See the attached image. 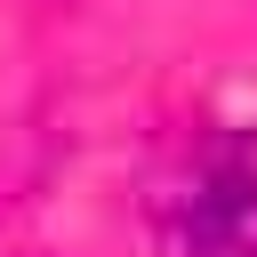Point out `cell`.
Here are the masks:
<instances>
[{"instance_id": "6da1fadb", "label": "cell", "mask_w": 257, "mask_h": 257, "mask_svg": "<svg viewBox=\"0 0 257 257\" xmlns=\"http://www.w3.org/2000/svg\"><path fill=\"white\" fill-rule=\"evenodd\" d=\"M153 233L169 257H257V128H209L153 185Z\"/></svg>"}]
</instances>
